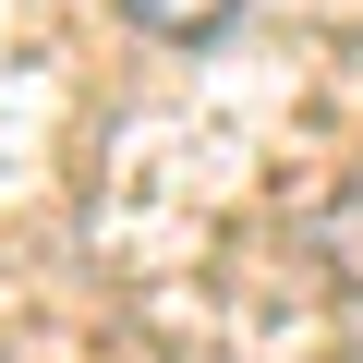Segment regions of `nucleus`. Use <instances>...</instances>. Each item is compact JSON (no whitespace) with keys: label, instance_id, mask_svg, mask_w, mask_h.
<instances>
[{"label":"nucleus","instance_id":"nucleus-1","mask_svg":"<svg viewBox=\"0 0 363 363\" xmlns=\"http://www.w3.org/2000/svg\"><path fill=\"white\" fill-rule=\"evenodd\" d=\"M121 13H133L145 37H218L230 13H255V0H121Z\"/></svg>","mask_w":363,"mask_h":363}]
</instances>
